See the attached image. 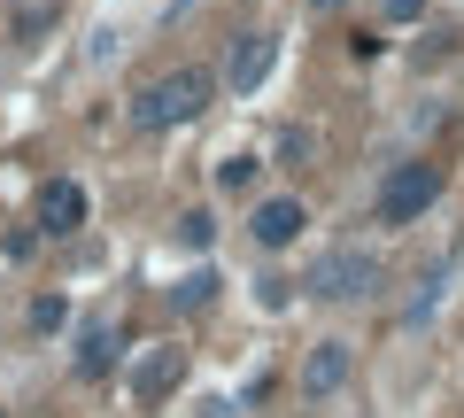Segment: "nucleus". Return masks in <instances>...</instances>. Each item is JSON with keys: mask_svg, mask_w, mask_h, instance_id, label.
Returning a JSON list of instances; mask_svg holds the SVG:
<instances>
[{"mask_svg": "<svg viewBox=\"0 0 464 418\" xmlns=\"http://www.w3.org/2000/svg\"><path fill=\"white\" fill-rule=\"evenodd\" d=\"M209 93H217L209 70H170V78H155L148 93L132 101V124H140V132H170V124H194L201 109H209Z\"/></svg>", "mask_w": 464, "mask_h": 418, "instance_id": "nucleus-1", "label": "nucleus"}, {"mask_svg": "<svg viewBox=\"0 0 464 418\" xmlns=\"http://www.w3.org/2000/svg\"><path fill=\"white\" fill-rule=\"evenodd\" d=\"M372 287H380V256L372 248H325L310 271V295H325V302H364Z\"/></svg>", "mask_w": 464, "mask_h": 418, "instance_id": "nucleus-2", "label": "nucleus"}, {"mask_svg": "<svg viewBox=\"0 0 464 418\" xmlns=\"http://www.w3.org/2000/svg\"><path fill=\"white\" fill-rule=\"evenodd\" d=\"M433 201H441V170L433 163H395L387 186H380V225H418Z\"/></svg>", "mask_w": 464, "mask_h": 418, "instance_id": "nucleus-3", "label": "nucleus"}, {"mask_svg": "<svg viewBox=\"0 0 464 418\" xmlns=\"http://www.w3.org/2000/svg\"><path fill=\"white\" fill-rule=\"evenodd\" d=\"M179 380H186V349H148V356L132 365V395L148 403V411L179 395Z\"/></svg>", "mask_w": 464, "mask_h": 418, "instance_id": "nucleus-4", "label": "nucleus"}, {"mask_svg": "<svg viewBox=\"0 0 464 418\" xmlns=\"http://www.w3.org/2000/svg\"><path fill=\"white\" fill-rule=\"evenodd\" d=\"M302 225H310V209H302L295 194H271V201H256L248 233L264 240V248H295V240H302Z\"/></svg>", "mask_w": 464, "mask_h": 418, "instance_id": "nucleus-5", "label": "nucleus"}, {"mask_svg": "<svg viewBox=\"0 0 464 418\" xmlns=\"http://www.w3.org/2000/svg\"><path fill=\"white\" fill-rule=\"evenodd\" d=\"M348 365H356V356H348V341H317L310 365H302V395H310V403L341 395V387H348Z\"/></svg>", "mask_w": 464, "mask_h": 418, "instance_id": "nucleus-6", "label": "nucleus"}, {"mask_svg": "<svg viewBox=\"0 0 464 418\" xmlns=\"http://www.w3.org/2000/svg\"><path fill=\"white\" fill-rule=\"evenodd\" d=\"M85 225V186L78 179H47L39 186V233H78Z\"/></svg>", "mask_w": 464, "mask_h": 418, "instance_id": "nucleus-7", "label": "nucleus"}, {"mask_svg": "<svg viewBox=\"0 0 464 418\" xmlns=\"http://www.w3.org/2000/svg\"><path fill=\"white\" fill-rule=\"evenodd\" d=\"M271 54H279V47H271L264 32H240V39H232V63H225V85H232V93H256V85L271 78Z\"/></svg>", "mask_w": 464, "mask_h": 418, "instance_id": "nucleus-8", "label": "nucleus"}, {"mask_svg": "<svg viewBox=\"0 0 464 418\" xmlns=\"http://www.w3.org/2000/svg\"><path fill=\"white\" fill-rule=\"evenodd\" d=\"M109 365H116V326H93V334L78 341V372H85V380H101Z\"/></svg>", "mask_w": 464, "mask_h": 418, "instance_id": "nucleus-9", "label": "nucleus"}, {"mask_svg": "<svg viewBox=\"0 0 464 418\" xmlns=\"http://www.w3.org/2000/svg\"><path fill=\"white\" fill-rule=\"evenodd\" d=\"M179 240H186V248H209V240H217L209 209H186V218H179Z\"/></svg>", "mask_w": 464, "mask_h": 418, "instance_id": "nucleus-10", "label": "nucleus"}, {"mask_svg": "<svg viewBox=\"0 0 464 418\" xmlns=\"http://www.w3.org/2000/svg\"><path fill=\"white\" fill-rule=\"evenodd\" d=\"M209 295H217V279H209V271H194V279H179V295H170V302H179V310H201Z\"/></svg>", "mask_w": 464, "mask_h": 418, "instance_id": "nucleus-11", "label": "nucleus"}, {"mask_svg": "<svg viewBox=\"0 0 464 418\" xmlns=\"http://www.w3.org/2000/svg\"><path fill=\"white\" fill-rule=\"evenodd\" d=\"M32 326H39V334H54V326H63V302L39 295V302H32Z\"/></svg>", "mask_w": 464, "mask_h": 418, "instance_id": "nucleus-12", "label": "nucleus"}, {"mask_svg": "<svg viewBox=\"0 0 464 418\" xmlns=\"http://www.w3.org/2000/svg\"><path fill=\"white\" fill-rule=\"evenodd\" d=\"M217 179H225V186H256V155H232V163L217 170Z\"/></svg>", "mask_w": 464, "mask_h": 418, "instance_id": "nucleus-13", "label": "nucleus"}, {"mask_svg": "<svg viewBox=\"0 0 464 418\" xmlns=\"http://www.w3.org/2000/svg\"><path fill=\"white\" fill-rule=\"evenodd\" d=\"M380 8H387V24H418L426 16V0H380Z\"/></svg>", "mask_w": 464, "mask_h": 418, "instance_id": "nucleus-14", "label": "nucleus"}, {"mask_svg": "<svg viewBox=\"0 0 464 418\" xmlns=\"http://www.w3.org/2000/svg\"><path fill=\"white\" fill-rule=\"evenodd\" d=\"M310 8H341V0H310Z\"/></svg>", "mask_w": 464, "mask_h": 418, "instance_id": "nucleus-15", "label": "nucleus"}, {"mask_svg": "<svg viewBox=\"0 0 464 418\" xmlns=\"http://www.w3.org/2000/svg\"><path fill=\"white\" fill-rule=\"evenodd\" d=\"M0 418H8V411H0Z\"/></svg>", "mask_w": 464, "mask_h": 418, "instance_id": "nucleus-16", "label": "nucleus"}]
</instances>
